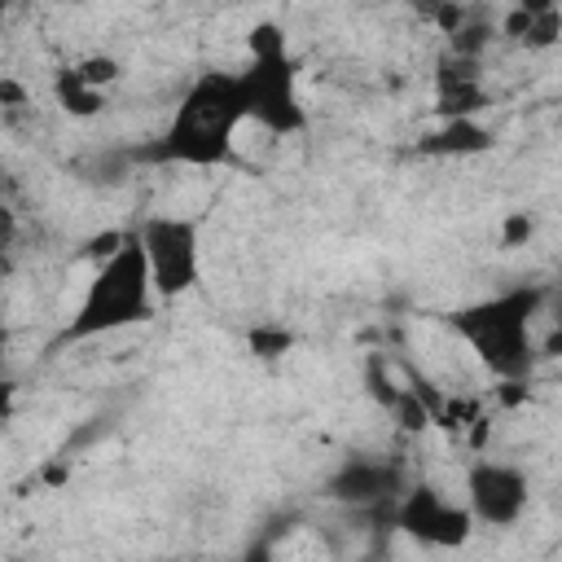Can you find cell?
<instances>
[{"label": "cell", "mask_w": 562, "mask_h": 562, "mask_svg": "<svg viewBox=\"0 0 562 562\" xmlns=\"http://www.w3.org/2000/svg\"><path fill=\"white\" fill-rule=\"evenodd\" d=\"M246 123V97L237 70H202L176 101L167 127L136 145L127 158L140 167H233L237 162V132Z\"/></svg>", "instance_id": "1"}, {"label": "cell", "mask_w": 562, "mask_h": 562, "mask_svg": "<svg viewBox=\"0 0 562 562\" xmlns=\"http://www.w3.org/2000/svg\"><path fill=\"white\" fill-rule=\"evenodd\" d=\"M553 299V285L544 281H522L509 290H496L487 299L461 303L443 312V329L470 347L479 369L492 382H531L540 364V342L536 325Z\"/></svg>", "instance_id": "2"}, {"label": "cell", "mask_w": 562, "mask_h": 562, "mask_svg": "<svg viewBox=\"0 0 562 562\" xmlns=\"http://www.w3.org/2000/svg\"><path fill=\"white\" fill-rule=\"evenodd\" d=\"M154 316H158V294H154L145 255L136 246V237L127 233V241L110 259L92 263V277L83 285L75 312L66 316L61 334L53 338V351H61L70 342H92V338H110V334L149 325Z\"/></svg>", "instance_id": "3"}, {"label": "cell", "mask_w": 562, "mask_h": 562, "mask_svg": "<svg viewBox=\"0 0 562 562\" xmlns=\"http://www.w3.org/2000/svg\"><path fill=\"white\" fill-rule=\"evenodd\" d=\"M246 97V123L268 136H303L307 105L299 97V57L290 48V31L272 18L246 31V66L237 70Z\"/></svg>", "instance_id": "4"}, {"label": "cell", "mask_w": 562, "mask_h": 562, "mask_svg": "<svg viewBox=\"0 0 562 562\" xmlns=\"http://www.w3.org/2000/svg\"><path fill=\"white\" fill-rule=\"evenodd\" d=\"M132 237L145 255L158 303H171V299H184L189 290H198V281H202V224L193 215L154 211L132 228Z\"/></svg>", "instance_id": "5"}, {"label": "cell", "mask_w": 562, "mask_h": 562, "mask_svg": "<svg viewBox=\"0 0 562 562\" xmlns=\"http://www.w3.org/2000/svg\"><path fill=\"white\" fill-rule=\"evenodd\" d=\"M386 518L395 522L400 536H408L422 549H439V553H457L474 536V518H470L465 501L448 496L439 483H426V479L408 483L395 496V505L386 509Z\"/></svg>", "instance_id": "6"}, {"label": "cell", "mask_w": 562, "mask_h": 562, "mask_svg": "<svg viewBox=\"0 0 562 562\" xmlns=\"http://www.w3.org/2000/svg\"><path fill=\"white\" fill-rule=\"evenodd\" d=\"M531 505V483L514 461L479 457L465 470V509L474 527H514Z\"/></svg>", "instance_id": "7"}, {"label": "cell", "mask_w": 562, "mask_h": 562, "mask_svg": "<svg viewBox=\"0 0 562 562\" xmlns=\"http://www.w3.org/2000/svg\"><path fill=\"white\" fill-rule=\"evenodd\" d=\"M404 487H408V470L382 452H351L325 479V496L351 509H382V505L391 509Z\"/></svg>", "instance_id": "8"}, {"label": "cell", "mask_w": 562, "mask_h": 562, "mask_svg": "<svg viewBox=\"0 0 562 562\" xmlns=\"http://www.w3.org/2000/svg\"><path fill=\"white\" fill-rule=\"evenodd\" d=\"M487 110V88H483V61L439 53L435 57V114L439 123L448 119H479Z\"/></svg>", "instance_id": "9"}, {"label": "cell", "mask_w": 562, "mask_h": 562, "mask_svg": "<svg viewBox=\"0 0 562 562\" xmlns=\"http://www.w3.org/2000/svg\"><path fill=\"white\" fill-rule=\"evenodd\" d=\"M487 149H492V127H483L479 119H448L413 145V154H422V158H470V154H487Z\"/></svg>", "instance_id": "10"}, {"label": "cell", "mask_w": 562, "mask_h": 562, "mask_svg": "<svg viewBox=\"0 0 562 562\" xmlns=\"http://www.w3.org/2000/svg\"><path fill=\"white\" fill-rule=\"evenodd\" d=\"M53 101H57L61 114H70V119H97V114L105 110V92L88 88L70 66H61V70L53 75Z\"/></svg>", "instance_id": "11"}, {"label": "cell", "mask_w": 562, "mask_h": 562, "mask_svg": "<svg viewBox=\"0 0 562 562\" xmlns=\"http://www.w3.org/2000/svg\"><path fill=\"white\" fill-rule=\"evenodd\" d=\"M294 342H299V334L290 325H281V321H255V325H246V356H255L263 364L285 360L294 351Z\"/></svg>", "instance_id": "12"}, {"label": "cell", "mask_w": 562, "mask_h": 562, "mask_svg": "<svg viewBox=\"0 0 562 562\" xmlns=\"http://www.w3.org/2000/svg\"><path fill=\"white\" fill-rule=\"evenodd\" d=\"M364 391H369V395H373V404H378V408H386V413L395 408V400H400V391H404V386L391 378L386 356H378V351L364 360Z\"/></svg>", "instance_id": "13"}, {"label": "cell", "mask_w": 562, "mask_h": 562, "mask_svg": "<svg viewBox=\"0 0 562 562\" xmlns=\"http://www.w3.org/2000/svg\"><path fill=\"white\" fill-rule=\"evenodd\" d=\"M70 70H75L88 88H97V92H105L110 83H119V79H123V61H119V57H110V53H88V57L70 61Z\"/></svg>", "instance_id": "14"}, {"label": "cell", "mask_w": 562, "mask_h": 562, "mask_svg": "<svg viewBox=\"0 0 562 562\" xmlns=\"http://www.w3.org/2000/svg\"><path fill=\"white\" fill-rule=\"evenodd\" d=\"M558 35H562V4H558V0H544L540 13L531 18V31L522 35V44H527V48H553Z\"/></svg>", "instance_id": "15"}, {"label": "cell", "mask_w": 562, "mask_h": 562, "mask_svg": "<svg viewBox=\"0 0 562 562\" xmlns=\"http://www.w3.org/2000/svg\"><path fill=\"white\" fill-rule=\"evenodd\" d=\"M496 233H501V246H505V250H518V246H527V241L536 237V220H531L527 211H509Z\"/></svg>", "instance_id": "16"}, {"label": "cell", "mask_w": 562, "mask_h": 562, "mask_svg": "<svg viewBox=\"0 0 562 562\" xmlns=\"http://www.w3.org/2000/svg\"><path fill=\"white\" fill-rule=\"evenodd\" d=\"M426 18L439 26V35H448V40H452V35L474 18V9H465V4H435V9H426Z\"/></svg>", "instance_id": "17"}, {"label": "cell", "mask_w": 562, "mask_h": 562, "mask_svg": "<svg viewBox=\"0 0 562 562\" xmlns=\"http://www.w3.org/2000/svg\"><path fill=\"white\" fill-rule=\"evenodd\" d=\"M127 241V233L123 228H105V233H97V237H88V246H83V255L92 259V263H101V259H110L119 246Z\"/></svg>", "instance_id": "18"}, {"label": "cell", "mask_w": 562, "mask_h": 562, "mask_svg": "<svg viewBox=\"0 0 562 562\" xmlns=\"http://www.w3.org/2000/svg\"><path fill=\"white\" fill-rule=\"evenodd\" d=\"M492 400H496L501 408H518V404L531 400V382H496V386H492Z\"/></svg>", "instance_id": "19"}, {"label": "cell", "mask_w": 562, "mask_h": 562, "mask_svg": "<svg viewBox=\"0 0 562 562\" xmlns=\"http://www.w3.org/2000/svg\"><path fill=\"white\" fill-rule=\"evenodd\" d=\"M18 378H9V373H0V422H13V413H18Z\"/></svg>", "instance_id": "20"}, {"label": "cell", "mask_w": 562, "mask_h": 562, "mask_svg": "<svg viewBox=\"0 0 562 562\" xmlns=\"http://www.w3.org/2000/svg\"><path fill=\"white\" fill-rule=\"evenodd\" d=\"M31 97H26V88L18 83V79H0V105H9V110H18V105H26Z\"/></svg>", "instance_id": "21"}, {"label": "cell", "mask_w": 562, "mask_h": 562, "mask_svg": "<svg viewBox=\"0 0 562 562\" xmlns=\"http://www.w3.org/2000/svg\"><path fill=\"white\" fill-rule=\"evenodd\" d=\"M4 356H9V329H4V316H0V373H4Z\"/></svg>", "instance_id": "22"}]
</instances>
